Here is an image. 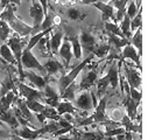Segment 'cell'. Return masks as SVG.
<instances>
[{
    "label": "cell",
    "mask_w": 155,
    "mask_h": 140,
    "mask_svg": "<svg viewBox=\"0 0 155 140\" xmlns=\"http://www.w3.org/2000/svg\"><path fill=\"white\" fill-rule=\"evenodd\" d=\"M26 105L33 113H42L46 108V105L41 104V102L38 101H26Z\"/></svg>",
    "instance_id": "ab89813d"
},
{
    "label": "cell",
    "mask_w": 155,
    "mask_h": 140,
    "mask_svg": "<svg viewBox=\"0 0 155 140\" xmlns=\"http://www.w3.org/2000/svg\"><path fill=\"white\" fill-rule=\"evenodd\" d=\"M67 39L69 40L71 49H72V55L75 56L76 60H81L83 57V52H82V47L79 42V36L78 35H69L67 36Z\"/></svg>",
    "instance_id": "484cf974"
},
{
    "label": "cell",
    "mask_w": 155,
    "mask_h": 140,
    "mask_svg": "<svg viewBox=\"0 0 155 140\" xmlns=\"http://www.w3.org/2000/svg\"><path fill=\"white\" fill-rule=\"evenodd\" d=\"M75 91H76V86H75V83L72 82L71 84H70L65 90H64V92L61 95V97H62L63 99H65V101H74L75 99Z\"/></svg>",
    "instance_id": "ee69618b"
},
{
    "label": "cell",
    "mask_w": 155,
    "mask_h": 140,
    "mask_svg": "<svg viewBox=\"0 0 155 140\" xmlns=\"http://www.w3.org/2000/svg\"><path fill=\"white\" fill-rule=\"evenodd\" d=\"M0 20L7 22L8 26L11 27V29L15 32L16 35H19V36H25L26 38L28 34H31V27L26 25L23 21H21L14 14V7H13L12 4H8L7 6L0 12Z\"/></svg>",
    "instance_id": "6da1fadb"
},
{
    "label": "cell",
    "mask_w": 155,
    "mask_h": 140,
    "mask_svg": "<svg viewBox=\"0 0 155 140\" xmlns=\"http://www.w3.org/2000/svg\"><path fill=\"white\" fill-rule=\"evenodd\" d=\"M56 20H57L56 14H55L53 11H49V9H48L47 14L45 15L43 21H42V23L40 25L39 29H38V33H39V32H42V31H46V29H48V28H53V27H55Z\"/></svg>",
    "instance_id": "4316f807"
},
{
    "label": "cell",
    "mask_w": 155,
    "mask_h": 140,
    "mask_svg": "<svg viewBox=\"0 0 155 140\" xmlns=\"http://www.w3.org/2000/svg\"><path fill=\"white\" fill-rule=\"evenodd\" d=\"M29 14L34 20V27H31V35L36 34L39 29L40 25L42 23L45 19V13H43V8L41 6L38 0H31V7L29 9Z\"/></svg>",
    "instance_id": "8992f818"
},
{
    "label": "cell",
    "mask_w": 155,
    "mask_h": 140,
    "mask_svg": "<svg viewBox=\"0 0 155 140\" xmlns=\"http://www.w3.org/2000/svg\"><path fill=\"white\" fill-rule=\"evenodd\" d=\"M98 0H81V2L83 4V5H89V4H94V2H97Z\"/></svg>",
    "instance_id": "681fc988"
},
{
    "label": "cell",
    "mask_w": 155,
    "mask_h": 140,
    "mask_svg": "<svg viewBox=\"0 0 155 140\" xmlns=\"http://www.w3.org/2000/svg\"><path fill=\"white\" fill-rule=\"evenodd\" d=\"M21 65L22 68L25 69H36L39 70L41 74L43 75H47L46 70H45V67L41 64V63L38 61V58L33 55L31 50L26 49V47L23 48L22 50V55H21ZM48 76V75H47Z\"/></svg>",
    "instance_id": "5b68a950"
},
{
    "label": "cell",
    "mask_w": 155,
    "mask_h": 140,
    "mask_svg": "<svg viewBox=\"0 0 155 140\" xmlns=\"http://www.w3.org/2000/svg\"><path fill=\"white\" fill-rule=\"evenodd\" d=\"M14 135H12L9 131H6V130H2L0 128V140H11Z\"/></svg>",
    "instance_id": "c3c4849f"
},
{
    "label": "cell",
    "mask_w": 155,
    "mask_h": 140,
    "mask_svg": "<svg viewBox=\"0 0 155 140\" xmlns=\"http://www.w3.org/2000/svg\"><path fill=\"white\" fill-rule=\"evenodd\" d=\"M126 58L132 60L133 62L137 64L138 69L141 70V61H140L141 56L138 54L137 49H135V48H134L130 42H128V43H127V45L121 49V60L124 61V60H126Z\"/></svg>",
    "instance_id": "9a60e30c"
},
{
    "label": "cell",
    "mask_w": 155,
    "mask_h": 140,
    "mask_svg": "<svg viewBox=\"0 0 155 140\" xmlns=\"http://www.w3.org/2000/svg\"><path fill=\"white\" fill-rule=\"evenodd\" d=\"M140 7L141 6H138L134 0H130L128 4H127V7H126V14L128 15L130 19H133L134 16L137 15V13H138Z\"/></svg>",
    "instance_id": "7bdbcfd3"
},
{
    "label": "cell",
    "mask_w": 155,
    "mask_h": 140,
    "mask_svg": "<svg viewBox=\"0 0 155 140\" xmlns=\"http://www.w3.org/2000/svg\"><path fill=\"white\" fill-rule=\"evenodd\" d=\"M106 34H107V38H109L110 46H113V48L119 49V50H121V49L130 42L127 39H125V38H119V36H117V35L110 33V32H107Z\"/></svg>",
    "instance_id": "f1b7e54d"
},
{
    "label": "cell",
    "mask_w": 155,
    "mask_h": 140,
    "mask_svg": "<svg viewBox=\"0 0 155 140\" xmlns=\"http://www.w3.org/2000/svg\"><path fill=\"white\" fill-rule=\"evenodd\" d=\"M98 1H103V0H98Z\"/></svg>",
    "instance_id": "f5cc1de1"
},
{
    "label": "cell",
    "mask_w": 155,
    "mask_h": 140,
    "mask_svg": "<svg viewBox=\"0 0 155 140\" xmlns=\"http://www.w3.org/2000/svg\"><path fill=\"white\" fill-rule=\"evenodd\" d=\"M120 125L124 127L126 131L132 133H138V134H141L142 133V127H141V124H138L137 123H133L132 120L128 118V116L124 113V116L121 118V122H120Z\"/></svg>",
    "instance_id": "d4e9b609"
},
{
    "label": "cell",
    "mask_w": 155,
    "mask_h": 140,
    "mask_svg": "<svg viewBox=\"0 0 155 140\" xmlns=\"http://www.w3.org/2000/svg\"><path fill=\"white\" fill-rule=\"evenodd\" d=\"M104 27H105V29L110 33H112V34H114L117 36H119V38H125L124 34L121 33L120 31V28L118 27V25L114 22H111V21H106V22L104 23ZM126 39V38H125Z\"/></svg>",
    "instance_id": "b9f144b4"
},
{
    "label": "cell",
    "mask_w": 155,
    "mask_h": 140,
    "mask_svg": "<svg viewBox=\"0 0 155 140\" xmlns=\"http://www.w3.org/2000/svg\"><path fill=\"white\" fill-rule=\"evenodd\" d=\"M57 113L60 116H63V115H76L77 112V108L69 101H63V102H58L57 106L55 108Z\"/></svg>",
    "instance_id": "cb8c5ba5"
},
{
    "label": "cell",
    "mask_w": 155,
    "mask_h": 140,
    "mask_svg": "<svg viewBox=\"0 0 155 140\" xmlns=\"http://www.w3.org/2000/svg\"><path fill=\"white\" fill-rule=\"evenodd\" d=\"M23 75H25V78H27L31 84H34L40 90H43L45 86L49 82V76H40V75L34 74L33 71H29V70H27V71L25 70L23 71Z\"/></svg>",
    "instance_id": "e0dca14e"
},
{
    "label": "cell",
    "mask_w": 155,
    "mask_h": 140,
    "mask_svg": "<svg viewBox=\"0 0 155 140\" xmlns=\"http://www.w3.org/2000/svg\"><path fill=\"white\" fill-rule=\"evenodd\" d=\"M0 56H1V58L4 60V62L8 63V64H11V65H15L16 64L15 57H14L12 50L9 49V47H8L6 43H2V45L0 46Z\"/></svg>",
    "instance_id": "83f0119b"
},
{
    "label": "cell",
    "mask_w": 155,
    "mask_h": 140,
    "mask_svg": "<svg viewBox=\"0 0 155 140\" xmlns=\"http://www.w3.org/2000/svg\"><path fill=\"white\" fill-rule=\"evenodd\" d=\"M123 116H124L123 110L121 109H114V110H112V112H111V115H110V118H111L113 122H116V123H119V124H120Z\"/></svg>",
    "instance_id": "bcb514c9"
},
{
    "label": "cell",
    "mask_w": 155,
    "mask_h": 140,
    "mask_svg": "<svg viewBox=\"0 0 155 140\" xmlns=\"http://www.w3.org/2000/svg\"><path fill=\"white\" fill-rule=\"evenodd\" d=\"M126 132V130H125L123 126H118V127H112V128H110L107 130L106 132L104 133V135L107 138V137H117V135H119V134H123V133Z\"/></svg>",
    "instance_id": "f6af8a7d"
},
{
    "label": "cell",
    "mask_w": 155,
    "mask_h": 140,
    "mask_svg": "<svg viewBox=\"0 0 155 140\" xmlns=\"http://www.w3.org/2000/svg\"><path fill=\"white\" fill-rule=\"evenodd\" d=\"M106 102H107V97H101L99 103H97L96 108H94V112L90 117H86L85 119L81 120L78 125L79 126H86V125L91 124H110L112 122L107 120L106 117Z\"/></svg>",
    "instance_id": "3957f363"
},
{
    "label": "cell",
    "mask_w": 155,
    "mask_h": 140,
    "mask_svg": "<svg viewBox=\"0 0 155 140\" xmlns=\"http://www.w3.org/2000/svg\"><path fill=\"white\" fill-rule=\"evenodd\" d=\"M67 16L74 20V21H78V20H83L86 16L85 13H82L78 8L76 7H69L67 9Z\"/></svg>",
    "instance_id": "74e56055"
},
{
    "label": "cell",
    "mask_w": 155,
    "mask_h": 140,
    "mask_svg": "<svg viewBox=\"0 0 155 140\" xmlns=\"http://www.w3.org/2000/svg\"><path fill=\"white\" fill-rule=\"evenodd\" d=\"M75 105L76 108L79 110H83V111H91L94 109L92 103V98H91V93L89 90H84V91H81L77 96H75Z\"/></svg>",
    "instance_id": "9c48e42d"
},
{
    "label": "cell",
    "mask_w": 155,
    "mask_h": 140,
    "mask_svg": "<svg viewBox=\"0 0 155 140\" xmlns=\"http://www.w3.org/2000/svg\"><path fill=\"white\" fill-rule=\"evenodd\" d=\"M130 43L137 49L138 54L141 56L142 55V34H141V28H138L137 31L134 32V34H132V38L130 39Z\"/></svg>",
    "instance_id": "4dcf8cb0"
},
{
    "label": "cell",
    "mask_w": 155,
    "mask_h": 140,
    "mask_svg": "<svg viewBox=\"0 0 155 140\" xmlns=\"http://www.w3.org/2000/svg\"><path fill=\"white\" fill-rule=\"evenodd\" d=\"M0 84H1V82H0Z\"/></svg>",
    "instance_id": "db71d44e"
},
{
    "label": "cell",
    "mask_w": 155,
    "mask_h": 140,
    "mask_svg": "<svg viewBox=\"0 0 155 140\" xmlns=\"http://www.w3.org/2000/svg\"><path fill=\"white\" fill-rule=\"evenodd\" d=\"M14 83H15L16 88L19 89L20 93L26 98V101H38V102L43 101V95H42V92L40 90L33 89L31 86L26 85L25 83L18 81V79H16Z\"/></svg>",
    "instance_id": "52a82bcc"
},
{
    "label": "cell",
    "mask_w": 155,
    "mask_h": 140,
    "mask_svg": "<svg viewBox=\"0 0 155 140\" xmlns=\"http://www.w3.org/2000/svg\"><path fill=\"white\" fill-rule=\"evenodd\" d=\"M128 1H130V0H116V1H114V6H113V8L117 11L116 22L123 20L124 15L126 14V7H127Z\"/></svg>",
    "instance_id": "f546056e"
},
{
    "label": "cell",
    "mask_w": 155,
    "mask_h": 140,
    "mask_svg": "<svg viewBox=\"0 0 155 140\" xmlns=\"http://www.w3.org/2000/svg\"><path fill=\"white\" fill-rule=\"evenodd\" d=\"M45 70H46L47 75L48 76H54L56 75L57 72H60V71H64V67L62 65V63L60 62V61H57L56 58H49L46 63H45Z\"/></svg>",
    "instance_id": "7402d4cb"
},
{
    "label": "cell",
    "mask_w": 155,
    "mask_h": 140,
    "mask_svg": "<svg viewBox=\"0 0 155 140\" xmlns=\"http://www.w3.org/2000/svg\"><path fill=\"white\" fill-rule=\"evenodd\" d=\"M93 6L96 8H98L101 12V19H103L104 22H106V21H109L110 19H112L113 22L117 23L116 16H114V8H113L112 5L105 4V2H103V1H97V2L93 4Z\"/></svg>",
    "instance_id": "2e32d148"
},
{
    "label": "cell",
    "mask_w": 155,
    "mask_h": 140,
    "mask_svg": "<svg viewBox=\"0 0 155 140\" xmlns=\"http://www.w3.org/2000/svg\"><path fill=\"white\" fill-rule=\"evenodd\" d=\"M107 140H116V139H114V137H107Z\"/></svg>",
    "instance_id": "816d5d0a"
},
{
    "label": "cell",
    "mask_w": 155,
    "mask_h": 140,
    "mask_svg": "<svg viewBox=\"0 0 155 140\" xmlns=\"http://www.w3.org/2000/svg\"><path fill=\"white\" fill-rule=\"evenodd\" d=\"M38 45V49L42 54V56H53L51 52H50V42H49V34H47L46 36H43L40 40Z\"/></svg>",
    "instance_id": "1f68e13d"
},
{
    "label": "cell",
    "mask_w": 155,
    "mask_h": 140,
    "mask_svg": "<svg viewBox=\"0 0 155 140\" xmlns=\"http://www.w3.org/2000/svg\"><path fill=\"white\" fill-rule=\"evenodd\" d=\"M109 84H110V81H109L107 75H105V76L101 77V79H98V81H97V93H94L96 97L101 98V97L106 93V91H107Z\"/></svg>",
    "instance_id": "836d02e7"
},
{
    "label": "cell",
    "mask_w": 155,
    "mask_h": 140,
    "mask_svg": "<svg viewBox=\"0 0 155 140\" xmlns=\"http://www.w3.org/2000/svg\"><path fill=\"white\" fill-rule=\"evenodd\" d=\"M124 65V62H123ZM125 70V78L128 83L130 88H134L137 90H140L141 86V71L139 69L137 70V68H131L127 64L124 65Z\"/></svg>",
    "instance_id": "ba28073f"
},
{
    "label": "cell",
    "mask_w": 155,
    "mask_h": 140,
    "mask_svg": "<svg viewBox=\"0 0 155 140\" xmlns=\"http://www.w3.org/2000/svg\"><path fill=\"white\" fill-rule=\"evenodd\" d=\"M0 122L7 124L12 130H16L18 127H20L21 125L19 124L18 119L15 117V113H14V110H8L7 112H5L4 115L0 116Z\"/></svg>",
    "instance_id": "603a6c76"
},
{
    "label": "cell",
    "mask_w": 155,
    "mask_h": 140,
    "mask_svg": "<svg viewBox=\"0 0 155 140\" xmlns=\"http://www.w3.org/2000/svg\"><path fill=\"white\" fill-rule=\"evenodd\" d=\"M15 134L23 140H38L42 135L46 134L45 133V128H36V130H31L27 126H22V127H18L16 130H14Z\"/></svg>",
    "instance_id": "8fae6325"
},
{
    "label": "cell",
    "mask_w": 155,
    "mask_h": 140,
    "mask_svg": "<svg viewBox=\"0 0 155 140\" xmlns=\"http://www.w3.org/2000/svg\"><path fill=\"white\" fill-rule=\"evenodd\" d=\"M79 42H81V47H82V52L84 50L86 54H92V52L97 46V39L94 38V35L91 32L86 31V29L82 31Z\"/></svg>",
    "instance_id": "30bf717a"
},
{
    "label": "cell",
    "mask_w": 155,
    "mask_h": 140,
    "mask_svg": "<svg viewBox=\"0 0 155 140\" xmlns=\"http://www.w3.org/2000/svg\"><path fill=\"white\" fill-rule=\"evenodd\" d=\"M130 97H131L134 102L141 103V97H142V95H141V91H140V90H137V89H134V88H130Z\"/></svg>",
    "instance_id": "7dc6e473"
},
{
    "label": "cell",
    "mask_w": 155,
    "mask_h": 140,
    "mask_svg": "<svg viewBox=\"0 0 155 140\" xmlns=\"http://www.w3.org/2000/svg\"><path fill=\"white\" fill-rule=\"evenodd\" d=\"M57 53L60 54V56L64 61V65H63L64 69H68L70 67L71 58H72V49H71V45H70L69 40L67 39V36L63 38V43H61Z\"/></svg>",
    "instance_id": "5bb4252c"
},
{
    "label": "cell",
    "mask_w": 155,
    "mask_h": 140,
    "mask_svg": "<svg viewBox=\"0 0 155 140\" xmlns=\"http://www.w3.org/2000/svg\"><path fill=\"white\" fill-rule=\"evenodd\" d=\"M18 97H19L18 90H11L5 96L0 97V116L11 109V106L15 103Z\"/></svg>",
    "instance_id": "4fadbf2b"
},
{
    "label": "cell",
    "mask_w": 155,
    "mask_h": 140,
    "mask_svg": "<svg viewBox=\"0 0 155 140\" xmlns=\"http://www.w3.org/2000/svg\"><path fill=\"white\" fill-rule=\"evenodd\" d=\"M21 2V0H8V4H12V5H19Z\"/></svg>",
    "instance_id": "f907efd6"
},
{
    "label": "cell",
    "mask_w": 155,
    "mask_h": 140,
    "mask_svg": "<svg viewBox=\"0 0 155 140\" xmlns=\"http://www.w3.org/2000/svg\"><path fill=\"white\" fill-rule=\"evenodd\" d=\"M130 22H131V19L128 18L127 14H125L123 20H121V26L119 27L121 33L124 34V36L126 39L130 41V39L132 38V32H131V27H130Z\"/></svg>",
    "instance_id": "d590c367"
},
{
    "label": "cell",
    "mask_w": 155,
    "mask_h": 140,
    "mask_svg": "<svg viewBox=\"0 0 155 140\" xmlns=\"http://www.w3.org/2000/svg\"><path fill=\"white\" fill-rule=\"evenodd\" d=\"M11 35H12V29L8 26V23L0 20V40L1 41H7Z\"/></svg>",
    "instance_id": "f35d334b"
},
{
    "label": "cell",
    "mask_w": 155,
    "mask_h": 140,
    "mask_svg": "<svg viewBox=\"0 0 155 140\" xmlns=\"http://www.w3.org/2000/svg\"><path fill=\"white\" fill-rule=\"evenodd\" d=\"M6 45L9 47V49L12 50V53H13L14 57H15L16 65H18V69L16 70H18V75H19V81L22 82L23 79H25V75H23V71L25 70H23L22 65H21V55H22L23 48L27 45V41L23 42L19 35L14 34V35H11L8 38Z\"/></svg>",
    "instance_id": "7a4b0ae2"
},
{
    "label": "cell",
    "mask_w": 155,
    "mask_h": 140,
    "mask_svg": "<svg viewBox=\"0 0 155 140\" xmlns=\"http://www.w3.org/2000/svg\"><path fill=\"white\" fill-rule=\"evenodd\" d=\"M63 38H64V32L61 28H58V27H56L54 33L53 32L49 33V42H50V52H51V54H57L58 48L62 43Z\"/></svg>",
    "instance_id": "ac0fdd59"
},
{
    "label": "cell",
    "mask_w": 155,
    "mask_h": 140,
    "mask_svg": "<svg viewBox=\"0 0 155 140\" xmlns=\"http://www.w3.org/2000/svg\"><path fill=\"white\" fill-rule=\"evenodd\" d=\"M106 75H107V77H109L111 88H112L113 90L117 89V86H118V84H119V77H118V63H117V61L111 65L109 72H107Z\"/></svg>",
    "instance_id": "d6a6232c"
},
{
    "label": "cell",
    "mask_w": 155,
    "mask_h": 140,
    "mask_svg": "<svg viewBox=\"0 0 155 140\" xmlns=\"http://www.w3.org/2000/svg\"><path fill=\"white\" fill-rule=\"evenodd\" d=\"M42 95L45 97L43 99H45L48 106H50V108H56L57 106V104L60 102V97H61L60 92L57 91V89L53 88L50 84H47L45 86V89H43Z\"/></svg>",
    "instance_id": "7c38bea8"
},
{
    "label": "cell",
    "mask_w": 155,
    "mask_h": 140,
    "mask_svg": "<svg viewBox=\"0 0 155 140\" xmlns=\"http://www.w3.org/2000/svg\"><path fill=\"white\" fill-rule=\"evenodd\" d=\"M92 57H93V54H90L87 57H86L85 60H84V61H82V62H81V64H78L76 68H74L70 72L65 74V75H63L62 77L60 78V81H58V92H60V96L64 92V90H65V89H67V88H68L72 82H75L76 77L79 75V72H81V71H82V70L84 69L86 65H87V63L91 62Z\"/></svg>",
    "instance_id": "277c9868"
},
{
    "label": "cell",
    "mask_w": 155,
    "mask_h": 140,
    "mask_svg": "<svg viewBox=\"0 0 155 140\" xmlns=\"http://www.w3.org/2000/svg\"><path fill=\"white\" fill-rule=\"evenodd\" d=\"M97 78H98V71L97 70H90L86 76L83 79L82 82L79 83V90L81 91H84V90H89L91 86H93L97 82Z\"/></svg>",
    "instance_id": "44dd1931"
},
{
    "label": "cell",
    "mask_w": 155,
    "mask_h": 140,
    "mask_svg": "<svg viewBox=\"0 0 155 140\" xmlns=\"http://www.w3.org/2000/svg\"><path fill=\"white\" fill-rule=\"evenodd\" d=\"M111 47L109 43H101V45H97L96 48H94V50L92 52L93 56H97L98 58H105V57H107V55L110 54V52H111Z\"/></svg>",
    "instance_id": "e575fe53"
},
{
    "label": "cell",
    "mask_w": 155,
    "mask_h": 140,
    "mask_svg": "<svg viewBox=\"0 0 155 140\" xmlns=\"http://www.w3.org/2000/svg\"><path fill=\"white\" fill-rule=\"evenodd\" d=\"M124 106L125 110H126V115L128 116V118L134 122L137 120V117H138V109L140 106V103H137L134 102L130 97V95H126L124 98Z\"/></svg>",
    "instance_id": "d6986e66"
},
{
    "label": "cell",
    "mask_w": 155,
    "mask_h": 140,
    "mask_svg": "<svg viewBox=\"0 0 155 140\" xmlns=\"http://www.w3.org/2000/svg\"><path fill=\"white\" fill-rule=\"evenodd\" d=\"M41 115L45 117L46 119H50V120H53V122H57V120L61 119V116L57 113L56 109H55V108H50V106H48V105H46V108H45L43 112H42Z\"/></svg>",
    "instance_id": "8d00e7d4"
},
{
    "label": "cell",
    "mask_w": 155,
    "mask_h": 140,
    "mask_svg": "<svg viewBox=\"0 0 155 140\" xmlns=\"http://www.w3.org/2000/svg\"><path fill=\"white\" fill-rule=\"evenodd\" d=\"M16 105V108L18 110L20 111V113H21V116L28 122V123H31V125H34V122H35V115L31 112V110L27 108V105H26V101L25 99H21V98H16L15 103H14Z\"/></svg>",
    "instance_id": "ffe728a7"
},
{
    "label": "cell",
    "mask_w": 155,
    "mask_h": 140,
    "mask_svg": "<svg viewBox=\"0 0 155 140\" xmlns=\"http://www.w3.org/2000/svg\"><path fill=\"white\" fill-rule=\"evenodd\" d=\"M141 26H142V16H141V7H140L138 13H137V15L134 16L133 19H131V22H130V27H131L132 34L138 28H141Z\"/></svg>",
    "instance_id": "60d3db41"
}]
</instances>
